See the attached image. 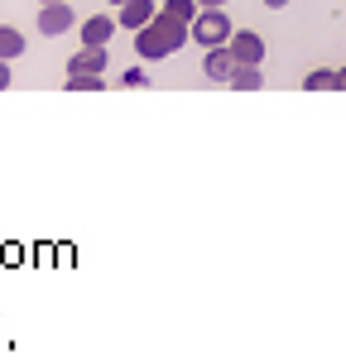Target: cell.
I'll use <instances>...</instances> for the list:
<instances>
[{
    "mask_svg": "<svg viewBox=\"0 0 346 360\" xmlns=\"http://www.w3.org/2000/svg\"><path fill=\"white\" fill-rule=\"evenodd\" d=\"M120 82H125V86H135V91H140V86H149V72H144V68H130V72H125Z\"/></svg>",
    "mask_w": 346,
    "mask_h": 360,
    "instance_id": "obj_13",
    "label": "cell"
},
{
    "mask_svg": "<svg viewBox=\"0 0 346 360\" xmlns=\"http://www.w3.org/2000/svg\"><path fill=\"white\" fill-rule=\"evenodd\" d=\"M72 25H77V15L68 10V0H58V5H44V10H39V34H44V39H58V34H68Z\"/></svg>",
    "mask_w": 346,
    "mask_h": 360,
    "instance_id": "obj_4",
    "label": "cell"
},
{
    "mask_svg": "<svg viewBox=\"0 0 346 360\" xmlns=\"http://www.w3.org/2000/svg\"><path fill=\"white\" fill-rule=\"evenodd\" d=\"M198 10H226V0H198Z\"/></svg>",
    "mask_w": 346,
    "mask_h": 360,
    "instance_id": "obj_15",
    "label": "cell"
},
{
    "mask_svg": "<svg viewBox=\"0 0 346 360\" xmlns=\"http://www.w3.org/2000/svg\"><path fill=\"white\" fill-rule=\"evenodd\" d=\"M5 86H10V63L0 58V91H5Z\"/></svg>",
    "mask_w": 346,
    "mask_h": 360,
    "instance_id": "obj_14",
    "label": "cell"
},
{
    "mask_svg": "<svg viewBox=\"0 0 346 360\" xmlns=\"http://www.w3.org/2000/svg\"><path fill=\"white\" fill-rule=\"evenodd\" d=\"M183 44H188V25L173 20V15H164V10H154V20L144 29H135V53H140L144 63H159V58H169L173 49H183Z\"/></svg>",
    "mask_w": 346,
    "mask_h": 360,
    "instance_id": "obj_1",
    "label": "cell"
},
{
    "mask_svg": "<svg viewBox=\"0 0 346 360\" xmlns=\"http://www.w3.org/2000/svg\"><path fill=\"white\" fill-rule=\"evenodd\" d=\"M226 86H236V91H260L264 86V68H250V63H236L231 68Z\"/></svg>",
    "mask_w": 346,
    "mask_h": 360,
    "instance_id": "obj_9",
    "label": "cell"
},
{
    "mask_svg": "<svg viewBox=\"0 0 346 360\" xmlns=\"http://www.w3.org/2000/svg\"><path fill=\"white\" fill-rule=\"evenodd\" d=\"M68 77H106V49H77L68 58Z\"/></svg>",
    "mask_w": 346,
    "mask_h": 360,
    "instance_id": "obj_5",
    "label": "cell"
},
{
    "mask_svg": "<svg viewBox=\"0 0 346 360\" xmlns=\"http://www.w3.org/2000/svg\"><path fill=\"white\" fill-rule=\"evenodd\" d=\"M264 5H269V10H284V5H288V0H264Z\"/></svg>",
    "mask_w": 346,
    "mask_h": 360,
    "instance_id": "obj_17",
    "label": "cell"
},
{
    "mask_svg": "<svg viewBox=\"0 0 346 360\" xmlns=\"http://www.w3.org/2000/svg\"><path fill=\"white\" fill-rule=\"evenodd\" d=\"M332 86H337V72L332 68H317V72L303 77V91H332Z\"/></svg>",
    "mask_w": 346,
    "mask_h": 360,
    "instance_id": "obj_11",
    "label": "cell"
},
{
    "mask_svg": "<svg viewBox=\"0 0 346 360\" xmlns=\"http://www.w3.org/2000/svg\"><path fill=\"white\" fill-rule=\"evenodd\" d=\"M226 49H231V58H236V63H250V68H260V63H264V39H260L255 29H231Z\"/></svg>",
    "mask_w": 346,
    "mask_h": 360,
    "instance_id": "obj_3",
    "label": "cell"
},
{
    "mask_svg": "<svg viewBox=\"0 0 346 360\" xmlns=\"http://www.w3.org/2000/svg\"><path fill=\"white\" fill-rule=\"evenodd\" d=\"M106 5H111V10H115V5H125V0H106Z\"/></svg>",
    "mask_w": 346,
    "mask_h": 360,
    "instance_id": "obj_18",
    "label": "cell"
},
{
    "mask_svg": "<svg viewBox=\"0 0 346 360\" xmlns=\"http://www.w3.org/2000/svg\"><path fill=\"white\" fill-rule=\"evenodd\" d=\"M39 5H58V0H39Z\"/></svg>",
    "mask_w": 346,
    "mask_h": 360,
    "instance_id": "obj_19",
    "label": "cell"
},
{
    "mask_svg": "<svg viewBox=\"0 0 346 360\" xmlns=\"http://www.w3.org/2000/svg\"><path fill=\"white\" fill-rule=\"evenodd\" d=\"M337 91H346V68H337Z\"/></svg>",
    "mask_w": 346,
    "mask_h": 360,
    "instance_id": "obj_16",
    "label": "cell"
},
{
    "mask_svg": "<svg viewBox=\"0 0 346 360\" xmlns=\"http://www.w3.org/2000/svg\"><path fill=\"white\" fill-rule=\"evenodd\" d=\"M0 58L5 63H15V58H25V34L10 25H0Z\"/></svg>",
    "mask_w": 346,
    "mask_h": 360,
    "instance_id": "obj_10",
    "label": "cell"
},
{
    "mask_svg": "<svg viewBox=\"0 0 346 360\" xmlns=\"http://www.w3.org/2000/svg\"><path fill=\"white\" fill-rule=\"evenodd\" d=\"M231 29L236 25H231L226 10H198L193 25H188V39H193L198 49H222V44L231 39Z\"/></svg>",
    "mask_w": 346,
    "mask_h": 360,
    "instance_id": "obj_2",
    "label": "cell"
},
{
    "mask_svg": "<svg viewBox=\"0 0 346 360\" xmlns=\"http://www.w3.org/2000/svg\"><path fill=\"white\" fill-rule=\"evenodd\" d=\"M106 77H68V91H101Z\"/></svg>",
    "mask_w": 346,
    "mask_h": 360,
    "instance_id": "obj_12",
    "label": "cell"
},
{
    "mask_svg": "<svg viewBox=\"0 0 346 360\" xmlns=\"http://www.w3.org/2000/svg\"><path fill=\"white\" fill-rule=\"evenodd\" d=\"M231 68H236V58H231L226 44H222V49H207V58H202V72H207V77H212L217 86H226Z\"/></svg>",
    "mask_w": 346,
    "mask_h": 360,
    "instance_id": "obj_8",
    "label": "cell"
},
{
    "mask_svg": "<svg viewBox=\"0 0 346 360\" xmlns=\"http://www.w3.org/2000/svg\"><path fill=\"white\" fill-rule=\"evenodd\" d=\"M115 15H91V20H82V49H106L115 34Z\"/></svg>",
    "mask_w": 346,
    "mask_h": 360,
    "instance_id": "obj_7",
    "label": "cell"
},
{
    "mask_svg": "<svg viewBox=\"0 0 346 360\" xmlns=\"http://www.w3.org/2000/svg\"><path fill=\"white\" fill-rule=\"evenodd\" d=\"M154 10H159L154 0H125V5H115V25L135 34V29H144L149 20H154Z\"/></svg>",
    "mask_w": 346,
    "mask_h": 360,
    "instance_id": "obj_6",
    "label": "cell"
}]
</instances>
